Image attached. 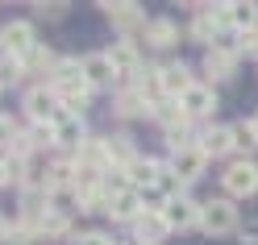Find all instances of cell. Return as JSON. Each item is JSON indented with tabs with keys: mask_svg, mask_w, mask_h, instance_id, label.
Listing matches in <instances>:
<instances>
[{
	"mask_svg": "<svg viewBox=\"0 0 258 245\" xmlns=\"http://www.w3.org/2000/svg\"><path fill=\"white\" fill-rule=\"evenodd\" d=\"M221 183L229 191V200H250V195H258V162H250V158L229 162L225 175H221Z\"/></svg>",
	"mask_w": 258,
	"mask_h": 245,
	"instance_id": "3",
	"label": "cell"
},
{
	"mask_svg": "<svg viewBox=\"0 0 258 245\" xmlns=\"http://www.w3.org/2000/svg\"><path fill=\"white\" fill-rule=\"evenodd\" d=\"M237 54H254L258 58V25L246 29V34H237Z\"/></svg>",
	"mask_w": 258,
	"mask_h": 245,
	"instance_id": "38",
	"label": "cell"
},
{
	"mask_svg": "<svg viewBox=\"0 0 258 245\" xmlns=\"http://www.w3.org/2000/svg\"><path fill=\"white\" fill-rule=\"evenodd\" d=\"M21 79H25L21 58H9V54H0V92H5V88H17Z\"/></svg>",
	"mask_w": 258,
	"mask_h": 245,
	"instance_id": "29",
	"label": "cell"
},
{
	"mask_svg": "<svg viewBox=\"0 0 258 245\" xmlns=\"http://www.w3.org/2000/svg\"><path fill=\"white\" fill-rule=\"evenodd\" d=\"M225 17H229L233 34H246V29L258 25V5L254 0H233V5H225Z\"/></svg>",
	"mask_w": 258,
	"mask_h": 245,
	"instance_id": "22",
	"label": "cell"
},
{
	"mask_svg": "<svg viewBox=\"0 0 258 245\" xmlns=\"http://www.w3.org/2000/svg\"><path fill=\"white\" fill-rule=\"evenodd\" d=\"M75 162L79 167H88V171H112V158H108V137H92L88 133V141L79 145V154H75Z\"/></svg>",
	"mask_w": 258,
	"mask_h": 245,
	"instance_id": "13",
	"label": "cell"
},
{
	"mask_svg": "<svg viewBox=\"0 0 258 245\" xmlns=\"http://www.w3.org/2000/svg\"><path fill=\"white\" fill-rule=\"evenodd\" d=\"M108 158H112V171H125L129 162L138 158L134 137H129V133H112V137H108Z\"/></svg>",
	"mask_w": 258,
	"mask_h": 245,
	"instance_id": "27",
	"label": "cell"
},
{
	"mask_svg": "<svg viewBox=\"0 0 258 245\" xmlns=\"http://www.w3.org/2000/svg\"><path fill=\"white\" fill-rule=\"evenodd\" d=\"M13 179H9V167H5V158H0V187H9Z\"/></svg>",
	"mask_w": 258,
	"mask_h": 245,
	"instance_id": "40",
	"label": "cell"
},
{
	"mask_svg": "<svg viewBox=\"0 0 258 245\" xmlns=\"http://www.w3.org/2000/svg\"><path fill=\"white\" fill-rule=\"evenodd\" d=\"M34 241H42L38 220H17V224L9 228V245H34Z\"/></svg>",
	"mask_w": 258,
	"mask_h": 245,
	"instance_id": "31",
	"label": "cell"
},
{
	"mask_svg": "<svg viewBox=\"0 0 258 245\" xmlns=\"http://www.w3.org/2000/svg\"><path fill=\"white\" fill-rule=\"evenodd\" d=\"M112 112H117L121 121H134V117H150V104L134 92V84H125V88H117V96H112Z\"/></svg>",
	"mask_w": 258,
	"mask_h": 245,
	"instance_id": "20",
	"label": "cell"
},
{
	"mask_svg": "<svg viewBox=\"0 0 258 245\" xmlns=\"http://www.w3.org/2000/svg\"><path fill=\"white\" fill-rule=\"evenodd\" d=\"M129 228H134V241H138V245H158V241L171 237V224H167L163 212H142Z\"/></svg>",
	"mask_w": 258,
	"mask_h": 245,
	"instance_id": "10",
	"label": "cell"
},
{
	"mask_svg": "<svg viewBox=\"0 0 258 245\" xmlns=\"http://www.w3.org/2000/svg\"><path fill=\"white\" fill-rule=\"evenodd\" d=\"M34 46H38V38H34V25H29V21H9V25H0V54L25 58Z\"/></svg>",
	"mask_w": 258,
	"mask_h": 245,
	"instance_id": "5",
	"label": "cell"
},
{
	"mask_svg": "<svg viewBox=\"0 0 258 245\" xmlns=\"http://www.w3.org/2000/svg\"><path fill=\"white\" fill-rule=\"evenodd\" d=\"M150 117L163 125V133H167V129H179V125H191V121H187V112L179 108V100H171V96H167V100H158V104L150 108Z\"/></svg>",
	"mask_w": 258,
	"mask_h": 245,
	"instance_id": "25",
	"label": "cell"
},
{
	"mask_svg": "<svg viewBox=\"0 0 258 245\" xmlns=\"http://www.w3.org/2000/svg\"><path fill=\"white\" fill-rule=\"evenodd\" d=\"M29 141H34V150H54V125H34L29 129Z\"/></svg>",
	"mask_w": 258,
	"mask_h": 245,
	"instance_id": "35",
	"label": "cell"
},
{
	"mask_svg": "<svg viewBox=\"0 0 258 245\" xmlns=\"http://www.w3.org/2000/svg\"><path fill=\"white\" fill-rule=\"evenodd\" d=\"M229 129H233V150H237V154H254V150H258V133H254L250 121H237V125H229Z\"/></svg>",
	"mask_w": 258,
	"mask_h": 245,
	"instance_id": "28",
	"label": "cell"
},
{
	"mask_svg": "<svg viewBox=\"0 0 258 245\" xmlns=\"http://www.w3.org/2000/svg\"><path fill=\"white\" fill-rule=\"evenodd\" d=\"M237 42H217L213 50H204V75H213V79H233L237 75Z\"/></svg>",
	"mask_w": 258,
	"mask_h": 245,
	"instance_id": "6",
	"label": "cell"
},
{
	"mask_svg": "<svg viewBox=\"0 0 258 245\" xmlns=\"http://www.w3.org/2000/svg\"><path fill=\"white\" fill-rule=\"evenodd\" d=\"M79 67H84V79H88V88H92V92H96V88H112V84H117V71H112V62H108L104 50L84 54V58H79Z\"/></svg>",
	"mask_w": 258,
	"mask_h": 245,
	"instance_id": "11",
	"label": "cell"
},
{
	"mask_svg": "<svg viewBox=\"0 0 258 245\" xmlns=\"http://www.w3.org/2000/svg\"><path fill=\"white\" fill-rule=\"evenodd\" d=\"M54 141L62 145V150H75L88 141V129H84V117H71V112H62V117L54 121Z\"/></svg>",
	"mask_w": 258,
	"mask_h": 245,
	"instance_id": "14",
	"label": "cell"
},
{
	"mask_svg": "<svg viewBox=\"0 0 258 245\" xmlns=\"http://www.w3.org/2000/svg\"><path fill=\"white\" fill-rule=\"evenodd\" d=\"M134 92H138L150 108H154L158 100H167V92H163V67H142L138 79H134Z\"/></svg>",
	"mask_w": 258,
	"mask_h": 245,
	"instance_id": "21",
	"label": "cell"
},
{
	"mask_svg": "<svg viewBox=\"0 0 258 245\" xmlns=\"http://www.w3.org/2000/svg\"><path fill=\"white\" fill-rule=\"evenodd\" d=\"M21 137V129H17V121L13 117H5V112H0V145H5V150H13V141Z\"/></svg>",
	"mask_w": 258,
	"mask_h": 245,
	"instance_id": "36",
	"label": "cell"
},
{
	"mask_svg": "<svg viewBox=\"0 0 258 245\" xmlns=\"http://www.w3.org/2000/svg\"><path fill=\"white\" fill-rule=\"evenodd\" d=\"M163 216L171 224V233H187V228H200V204L191 195H179V200H171L163 208Z\"/></svg>",
	"mask_w": 258,
	"mask_h": 245,
	"instance_id": "7",
	"label": "cell"
},
{
	"mask_svg": "<svg viewBox=\"0 0 258 245\" xmlns=\"http://www.w3.org/2000/svg\"><path fill=\"white\" fill-rule=\"evenodd\" d=\"M167 167H171L175 175H179L183 183H196V179H200V175L208 171V154L200 150V145H187V150L171 154V162H167Z\"/></svg>",
	"mask_w": 258,
	"mask_h": 245,
	"instance_id": "9",
	"label": "cell"
},
{
	"mask_svg": "<svg viewBox=\"0 0 258 245\" xmlns=\"http://www.w3.org/2000/svg\"><path fill=\"white\" fill-rule=\"evenodd\" d=\"M9 228H13V224H9L5 216H0V241H5V245H9Z\"/></svg>",
	"mask_w": 258,
	"mask_h": 245,
	"instance_id": "41",
	"label": "cell"
},
{
	"mask_svg": "<svg viewBox=\"0 0 258 245\" xmlns=\"http://www.w3.org/2000/svg\"><path fill=\"white\" fill-rule=\"evenodd\" d=\"M158 171H163V162H158V158H150V154H138V158L125 167V175H129V187H134V191H142V187H154V183H158Z\"/></svg>",
	"mask_w": 258,
	"mask_h": 245,
	"instance_id": "15",
	"label": "cell"
},
{
	"mask_svg": "<svg viewBox=\"0 0 258 245\" xmlns=\"http://www.w3.org/2000/svg\"><path fill=\"white\" fill-rule=\"evenodd\" d=\"M108 216L117 220V224H134V220L142 216V200H138V191H121V195H112Z\"/></svg>",
	"mask_w": 258,
	"mask_h": 245,
	"instance_id": "23",
	"label": "cell"
},
{
	"mask_svg": "<svg viewBox=\"0 0 258 245\" xmlns=\"http://www.w3.org/2000/svg\"><path fill=\"white\" fill-rule=\"evenodd\" d=\"M108 204H112V195H108L104 183H100L92 195H84V200H79V212H104V216H108Z\"/></svg>",
	"mask_w": 258,
	"mask_h": 245,
	"instance_id": "33",
	"label": "cell"
},
{
	"mask_svg": "<svg viewBox=\"0 0 258 245\" xmlns=\"http://www.w3.org/2000/svg\"><path fill=\"white\" fill-rule=\"evenodd\" d=\"M21 67H25V75H54V67H58V54L50 50V46H34L25 58H21Z\"/></svg>",
	"mask_w": 258,
	"mask_h": 245,
	"instance_id": "24",
	"label": "cell"
},
{
	"mask_svg": "<svg viewBox=\"0 0 258 245\" xmlns=\"http://www.w3.org/2000/svg\"><path fill=\"white\" fill-rule=\"evenodd\" d=\"M34 13H38V17H62L67 5H62V0H54V5H34Z\"/></svg>",
	"mask_w": 258,
	"mask_h": 245,
	"instance_id": "39",
	"label": "cell"
},
{
	"mask_svg": "<svg viewBox=\"0 0 258 245\" xmlns=\"http://www.w3.org/2000/svg\"><path fill=\"white\" fill-rule=\"evenodd\" d=\"M138 200H142V212H163V208L171 204L158 187H142V191H138Z\"/></svg>",
	"mask_w": 258,
	"mask_h": 245,
	"instance_id": "34",
	"label": "cell"
},
{
	"mask_svg": "<svg viewBox=\"0 0 258 245\" xmlns=\"http://www.w3.org/2000/svg\"><path fill=\"white\" fill-rule=\"evenodd\" d=\"M75 245H117L112 241V233H104V228H88V233H79Z\"/></svg>",
	"mask_w": 258,
	"mask_h": 245,
	"instance_id": "37",
	"label": "cell"
},
{
	"mask_svg": "<svg viewBox=\"0 0 258 245\" xmlns=\"http://www.w3.org/2000/svg\"><path fill=\"white\" fill-rule=\"evenodd\" d=\"M179 108L187 112V121L213 117V112H217V92L208 88V84H196V88H187V92L179 96Z\"/></svg>",
	"mask_w": 258,
	"mask_h": 245,
	"instance_id": "8",
	"label": "cell"
},
{
	"mask_svg": "<svg viewBox=\"0 0 258 245\" xmlns=\"http://www.w3.org/2000/svg\"><path fill=\"white\" fill-rule=\"evenodd\" d=\"M200 228L208 237L237 233V208H233V200H204L200 204Z\"/></svg>",
	"mask_w": 258,
	"mask_h": 245,
	"instance_id": "2",
	"label": "cell"
},
{
	"mask_svg": "<svg viewBox=\"0 0 258 245\" xmlns=\"http://www.w3.org/2000/svg\"><path fill=\"white\" fill-rule=\"evenodd\" d=\"M196 84H200V79L191 75L187 62H167V67H163V92L171 96V100H179V96L187 88H196Z\"/></svg>",
	"mask_w": 258,
	"mask_h": 245,
	"instance_id": "18",
	"label": "cell"
},
{
	"mask_svg": "<svg viewBox=\"0 0 258 245\" xmlns=\"http://www.w3.org/2000/svg\"><path fill=\"white\" fill-rule=\"evenodd\" d=\"M38 233H42V241H58V237H67V233H71V216H67L62 208H50V212L38 220Z\"/></svg>",
	"mask_w": 258,
	"mask_h": 245,
	"instance_id": "26",
	"label": "cell"
},
{
	"mask_svg": "<svg viewBox=\"0 0 258 245\" xmlns=\"http://www.w3.org/2000/svg\"><path fill=\"white\" fill-rule=\"evenodd\" d=\"M117 245H138V241H134V237H129V241H117Z\"/></svg>",
	"mask_w": 258,
	"mask_h": 245,
	"instance_id": "43",
	"label": "cell"
},
{
	"mask_svg": "<svg viewBox=\"0 0 258 245\" xmlns=\"http://www.w3.org/2000/svg\"><path fill=\"white\" fill-rule=\"evenodd\" d=\"M154 187L163 191L167 200H179V195H183V187H187V183H183V179H179V175H175V171L167 167V162H163V171H158V183H154Z\"/></svg>",
	"mask_w": 258,
	"mask_h": 245,
	"instance_id": "30",
	"label": "cell"
},
{
	"mask_svg": "<svg viewBox=\"0 0 258 245\" xmlns=\"http://www.w3.org/2000/svg\"><path fill=\"white\" fill-rule=\"evenodd\" d=\"M108 13V21L121 29V34H134V29H146V13H142L134 0H117V5H100Z\"/></svg>",
	"mask_w": 258,
	"mask_h": 245,
	"instance_id": "12",
	"label": "cell"
},
{
	"mask_svg": "<svg viewBox=\"0 0 258 245\" xmlns=\"http://www.w3.org/2000/svg\"><path fill=\"white\" fill-rule=\"evenodd\" d=\"M167 150L171 154H179V150H187V145H196V137H191V125H179V129H167Z\"/></svg>",
	"mask_w": 258,
	"mask_h": 245,
	"instance_id": "32",
	"label": "cell"
},
{
	"mask_svg": "<svg viewBox=\"0 0 258 245\" xmlns=\"http://www.w3.org/2000/svg\"><path fill=\"white\" fill-rule=\"evenodd\" d=\"M142 38H146V46H154V50H167V46L179 42V25L171 17H150L146 29H142Z\"/></svg>",
	"mask_w": 258,
	"mask_h": 245,
	"instance_id": "19",
	"label": "cell"
},
{
	"mask_svg": "<svg viewBox=\"0 0 258 245\" xmlns=\"http://www.w3.org/2000/svg\"><path fill=\"white\" fill-rule=\"evenodd\" d=\"M196 145L208 158H225V154H233V129L229 125H213V129H204L196 137Z\"/></svg>",
	"mask_w": 258,
	"mask_h": 245,
	"instance_id": "17",
	"label": "cell"
},
{
	"mask_svg": "<svg viewBox=\"0 0 258 245\" xmlns=\"http://www.w3.org/2000/svg\"><path fill=\"white\" fill-rule=\"evenodd\" d=\"M250 125H254V133H258V112H254V117H250Z\"/></svg>",
	"mask_w": 258,
	"mask_h": 245,
	"instance_id": "42",
	"label": "cell"
},
{
	"mask_svg": "<svg viewBox=\"0 0 258 245\" xmlns=\"http://www.w3.org/2000/svg\"><path fill=\"white\" fill-rule=\"evenodd\" d=\"M191 9H196V17H191V42H200L204 50H213V46L221 42V25L213 21L208 5H191Z\"/></svg>",
	"mask_w": 258,
	"mask_h": 245,
	"instance_id": "16",
	"label": "cell"
},
{
	"mask_svg": "<svg viewBox=\"0 0 258 245\" xmlns=\"http://www.w3.org/2000/svg\"><path fill=\"white\" fill-rule=\"evenodd\" d=\"M104 54H108V62H112V71H117V79H129V84H134V79H138V71L146 67V62H142V50H138V42H134V38L112 42Z\"/></svg>",
	"mask_w": 258,
	"mask_h": 245,
	"instance_id": "4",
	"label": "cell"
},
{
	"mask_svg": "<svg viewBox=\"0 0 258 245\" xmlns=\"http://www.w3.org/2000/svg\"><path fill=\"white\" fill-rule=\"evenodd\" d=\"M21 108H25V117L34 121V125H54V121L62 117L58 92H54L50 84H38V88H29V92H25V100H21Z\"/></svg>",
	"mask_w": 258,
	"mask_h": 245,
	"instance_id": "1",
	"label": "cell"
}]
</instances>
